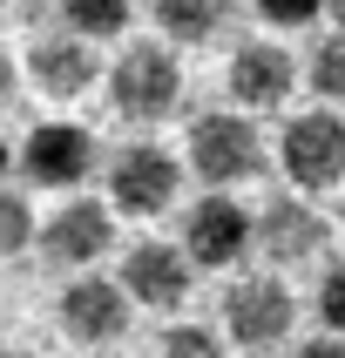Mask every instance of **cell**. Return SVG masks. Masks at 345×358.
I'll return each mask as SVG.
<instances>
[{
    "instance_id": "6da1fadb",
    "label": "cell",
    "mask_w": 345,
    "mask_h": 358,
    "mask_svg": "<svg viewBox=\"0 0 345 358\" xmlns=\"http://www.w3.org/2000/svg\"><path fill=\"white\" fill-rule=\"evenodd\" d=\"M108 101L122 122H162L183 101V68L169 41H129L108 61Z\"/></svg>"
},
{
    "instance_id": "7a4b0ae2",
    "label": "cell",
    "mask_w": 345,
    "mask_h": 358,
    "mask_svg": "<svg viewBox=\"0 0 345 358\" xmlns=\"http://www.w3.org/2000/svg\"><path fill=\"white\" fill-rule=\"evenodd\" d=\"M190 169L203 182H251L264 169V136L251 129V115L237 108H210V115L190 122Z\"/></svg>"
},
{
    "instance_id": "3957f363",
    "label": "cell",
    "mask_w": 345,
    "mask_h": 358,
    "mask_svg": "<svg viewBox=\"0 0 345 358\" xmlns=\"http://www.w3.org/2000/svg\"><path fill=\"white\" fill-rule=\"evenodd\" d=\"M244 250H258V217H244L237 196L210 189L183 210V257L197 271H230V264H244Z\"/></svg>"
},
{
    "instance_id": "277c9868",
    "label": "cell",
    "mask_w": 345,
    "mask_h": 358,
    "mask_svg": "<svg viewBox=\"0 0 345 358\" xmlns=\"http://www.w3.org/2000/svg\"><path fill=\"white\" fill-rule=\"evenodd\" d=\"M278 162L291 176V189H332V182H345V122L332 108L291 115L284 136H278Z\"/></svg>"
},
{
    "instance_id": "5b68a950",
    "label": "cell",
    "mask_w": 345,
    "mask_h": 358,
    "mask_svg": "<svg viewBox=\"0 0 345 358\" xmlns=\"http://www.w3.org/2000/svg\"><path fill=\"white\" fill-rule=\"evenodd\" d=\"M183 189V169L169 149H156V142H129V149H115L108 156V210H129V217H156V210H169Z\"/></svg>"
},
{
    "instance_id": "8992f818",
    "label": "cell",
    "mask_w": 345,
    "mask_h": 358,
    "mask_svg": "<svg viewBox=\"0 0 345 358\" xmlns=\"http://www.w3.org/2000/svg\"><path fill=\"white\" fill-rule=\"evenodd\" d=\"M291 318H298V304H291V291H284L278 278H237L223 291V331H230V345H244V352L284 345L291 338Z\"/></svg>"
},
{
    "instance_id": "52a82bcc",
    "label": "cell",
    "mask_w": 345,
    "mask_h": 358,
    "mask_svg": "<svg viewBox=\"0 0 345 358\" xmlns=\"http://www.w3.org/2000/svg\"><path fill=\"white\" fill-rule=\"evenodd\" d=\"M108 243H115V210L101 196H68L55 217L41 223V250H48V264H61V271H88Z\"/></svg>"
},
{
    "instance_id": "ba28073f",
    "label": "cell",
    "mask_w": 345,
    "mask_h": 358,
    "mask_svg": "<svg viewBox=\"0 0 345 358\" xmlns=\"http://www.w3.org/2000/svg\"><path fill=\"white\" fill-rule=\"evenodd\" d=\"M61 331L75 345H115L129 331V291H122V278H75L61 291Z\"/></svg>"
},
{
    "instance_id": "9c48e42d",
    "label": "cell",
    "mask_w": 345,
    "mask_h": 358,
    "mask_svg": "<svg viewBox=\"0 0 345 358\" xmlns=\"http://www.w3.org/2000/svg\"><path fill=\"white\" fill-rule=\"evenodd\" d=\"M20 169L27 182H48V189H75L88 169H95V136L81 122H41L27 149H20Z\"/></svg>"
},
{
    "instance_id": "30bf717a",
    "label": "cell",
    "mask_w": 345,
    "mask_h": 358,
    "mask_svg": "<svg viewBox=\"0 0 345 358\" xmlns=\"http://www.w3.org/2000/svg\"><path fill=\"white\" fill-rule=\"evenodd\" d=\"M190 271H197V264L183 257V243H129V257H122V291H129V304L176 311V304L190 298Z\"/></svg>"
},
{
    "instance_id": "8fae6325",
    "label": "cell",
    "mask_w": 345,
    "mask_h": 358,
    "mask_svg": "<svg viewBox=\"0 0 345 358\" xmlns=\"http://www.w3.org/2000/svg\"><path fill=\"white\" fill-rule=\"evenodd\" d=\"M230 101H237V115L251 108H278L291 88H298V61L284 55L278 41H244L237 55H230Z\"/></svg>"
},
{
    "instance_id": "7c38bea8",
    "label": "cell",
    "mask_w": 345,
    "mask_h": 358,
    "mask_svg": "<svg viewBox=\"0 0 345 358\" xmlns=\"http://www.w3.org/2000/svg\"><path fill=\"white\" fill-rule=\"evenodd\" d=\"M258 250L271 264H304L325 250V217L304 196H271L258 210Z\"/></svg>"
},
{
    "instance_id": "4fadbf2b",
    "label": "cell",
    "mask_w": 345,
    "mask_h": 358,
    "mask_svg": "<svg viewBox=\"0 0 345 358\" xmlns=\"http://www.w3.org/2000/svg\"><path fill=\"white\" fill-rule=\"evenodd\" d=\"M27 75H34L41 95H55V101H75L88 81L101 75L95 68V48L81 34H68V27H55V34H41L34 48H27Z\"/></svg>"
},
{
    "instance_id": "5bb4252c",
    "label": "cell",
    "mask_w": 345,
    "mask_h": 358,
    "mask_svg": "<svg viewBox=\"0 0 345 358\" xmlns=\"http://www.w3.org/2000/svg\"><path fill=\"white\" fill-rule=\"evenodd\" d=\"M237 14V0H156V20L162 34L176 41V48H203V41H217Z\"/></svg>"
},
{
    "instance_id": "9a60e30c",
    "label": "cell",
    "mask_w": 345,
    "mask_h": 358,
    "mask_svg": "<svg viewBox=\"0 0 345 358\" xmlns=\"http://www.w3.org/2000/svg\"><path fill=\"white\" fill-rule=\"evenodd\" d=\"M129 14H136V0H61V20H68V34H81V41L122 34Z\"/></svg>"
},
{
    "instance_id": "2e32d148",
    "label": "cell",
    "mask_w": 345,
    "mask_h": 358,
    "mask_svg": "<svg viewBox=\"0 0 345 358\" xmlns=\"http://www.w3.org/2000/svg\"><path fill=\"white\" fill-rule=\"evenodd\" d=\"M304 81L318 88L332 108H345V27L339 34H325L318 48H311V68H304Z\"/></svg>"
},
{
    "instance_id": "e0dca14e",
    "label": "cell",
    "mask_w": 345,
    "mask_h": 358,
    "mask_svg": "<svg viewBox=\"0 0 345 358\" xmlns=\"http://www.w3.org/2000/svg\"><path fill=\"white\" fill-rule=\"evenodd\" d=\"M27 237H34V210H27V196L0 189V257H20Z\"/></svg>"
},
{
    "instance_id": "ac0fdd59",
    "label": "cell",
    "mask_w": 345,
    "mask_h": 358,
    "mask_svg": "<svg viewBox=\"0 0 345 358\" xmlns=\"http://www.w3.org/2000/svg\"><path fill=\"white\" fill-rule=\"evenodd\" d=\"M162 358H223V338L210 324H169L162 331Z\"/></svg>"
},
{
    "instance_id": "d6986e66",
    "label": "cell",
    "mask_w": 345,
    "mask_h": 358,
    "mask_svg": "<svg viewBox=\"0 0 345 358\" xmlns=\"http://www.w3.org/2000/svg\"><path fill=\"white\" fill-rule=\"evenodd\" d=\"M318 324L325 338H345V264H332L318 278Z\"/></svg>"
},
{
    "instance_id": "ffe728a7",
    "label": "cell",
    "mask_w": 345,
    "mask_h": 358,
    "mask_svg": "<svg viewBox=\"0 0 345 358\" xmlns=\"http://www.w3.org/2000/svg\"><path fill=\"white\" fill-rule=\"evenodd\" d=\"M332 0H258L264 20H278V27H304V20H318Z\"/></svg>"
},
{
    "instance_id": "44dd1931",
    "label": "cell",
    "mask_w": 345,
    "mask_h": 358,
    "mask_svg": "<svg viewBox=\"0 0 345 358\" xmlns=\"http://www.w3.org/2000/svg\"><path fill=\"white\" fill-rule=\"evenodd\" d=\"M48 0H0V27H34Z\"/></svg>"
},
{
    "instance_id": "7402d4cb",
    "label": "cell",
    "mask_w": 345,
    "mask_h": 358,
    "mask_svg": "<svg viewBox=\"0 0 345 358\" xmlns=\"http://www.w3.org/2000/svg\"><path fill=\"white\" fill-rule=\"evenodd\" d=\"M291 358H345V338H304Z\"/></svg>"
},
{
    "instance_id": "603a6c76",
    "label": "cell",
    "mask_w": 345,
    "mask_h": 358,
    "mask_svg": "<svg viewBox=\"0 0 345 358\" xmlns=\"http://www.w3.org/2000/svg\"><path fill=\"white\" fill-rule=\"evenodd\" d=\"M14 81H20V68L7 55H0V108H7V101H14Z\"/></svg>"
},
{
    "instance_id": "cb8c5ba5",
    "label": "cell",
    "mask_w": 345,
    "mask_h": 358,
    "mask_svg": "<svg viewBox=\"0 0 345 358\" xmlns=\"http://www.w3.org/2000/svg\"><path fill=\"white\" fill-rule=\"evenodd\" d=\"M7 162H14V156H7V136H0V176H7Z\"/></svg>"
},
{
    "instance_id": "d4e9b609",
    "label": "cell",
    "mask_w": 345,
    "mask_h": 358,
    "mask_svg": "<svg viewBox=\"0 0 345 358\" xmlns=\"http://www.w3.org/2000/svg\"><path fill=\"white\" fill-rule=\"evenodd\" d=\"M332 14H339V27H345V0H332Z\"/></svg>"
},
{
    "instance_id": "484cf974",
    "label": "cell",
    "mask_w": 345,
    "mask_h": 358,
    "mask_svg": "<svg viewBox=\"0 0 345 358\" xmlns=\"http://www.w3.org/2000/svg\"><path fill=\"white\" fill-rule=\"evenodd\" d=\"M339 230H345V203H339Z\"/></svg>"
},
{
    "instance_id": "4316f807",
    "label": "cell",
    "mask_w": 345,
    "mask_h": 358,
    "mask_svg": "<svg viewBox=\"0 0 345 358\" xmlns=\"http://www.w3.org/2000/svg\"><path fill=\"white\" fill-rule=\"evenodd\" d=\"M0 352H7V345H0Z\"/></svg>"
}]
</instances>
